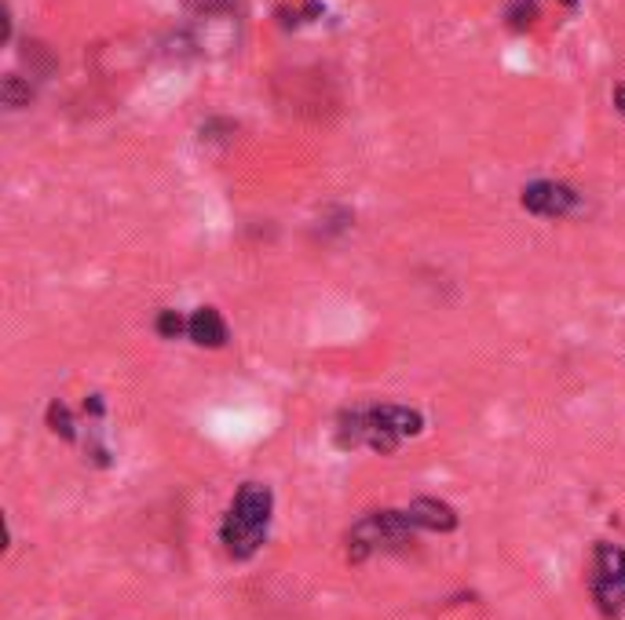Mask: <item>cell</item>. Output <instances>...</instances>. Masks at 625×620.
<instances>
[{
    "label": "cell",
    "instance_id": "cell-6",
    "mask_svg": "<svg viewBox=\"0 0 625 620\" xmlns=\"http://www.w3.org/2000/svg\"><path fill=\"white\" fill-rule=\"evenodd\" d=\"M406 514H410V522L417 530H429V533L457 530V511L446 500H435V497H417L410 508H406Z\"/></svg>",
    "mask_w": 625,
    "mask_h": 620
},
{
    "label": "cell",
    "instance_id": "cell-3",
    "mask_svg": "<svg viewBox=\"0 0 625 620\" xmlns=\"http://www.w3.org/2000/svg\"><path fill=\"white\" fill-rule=\"evenodd\" d=\"M413 533H421L417 525L410 522V514L402 511H370L351 525L348 537V562H366L373 551H388V548H399V544H410Z\"/></svg>",
    "mask_w": 625,
    "mask_h": 620
},
{
    "label": "cell",
    "instance_id": "cell-9",
    "mask_svg": "<svg viewBox=\"0 0 625 620\" xmlns=\"http://www.w3.org/2000/svg\"><path fill=\"white\" fill-rule=\"evenodd\" d=\"M48 427H51V435H59V438H67V441H74L77 438V424H74V413H70L67 405L59 402H51L48 405Z\"/></svg>",
    "mask_w": 625,
    "mask_h": 620
},
{
    "label": "cell",
    "instance_id": "cell-1",
    "mask_svg": "<svg viewBox=\"0 0 625 620\" xmlns=\"http://www.w3.org/2000/svg\"><path fill=\"white\" fill-rule=\"evenodd\" d=\"M424 416L410 405H356L344 409L337 420V446L359 449L366 446L373 453L392 457L406 438L421 435Z\"/></svg>",
    "mask_w": 625,
    "mask_h": 620
},
{
    "label": "cell",
    "instance_id": "cell-13",
    "mask_svg": "<svg viewBox=\"0 0 625 620\" xmlns=\"http://www.w3.org/2000/svg\"><path fill=\"white\" fill-rule=\"evenodd\" d=\"M564 4H578V0H564Z\"/></svg>",
    "mask_w": 625,
    "mask_h": 620
},
{
    "label": "cell",
    "instance_id": "cell-12",
    "mask_svg": "<svg viewBox=\"0 0 625 620\" xmlns=\"http://www.w3.org/2000/svg\"><path fill=\"white\" fill-rule=\"evenodd\" d=\"M614 107H618V110L625 113V81L618 84V88H614Z\"/></svg>",
    "mask_w": 625,
    "mask_h": 620
},
{
    "label": "cell",
    "instance_id": "cell-11",
    "mask_svg": "<svg viewBox=\"0 0 625 620\" xmlns=\"http://www.w3.org/2000/svg\"><path fill=\"white\" fill-rule=\"evenodd\" d=\"M158 332L165 336V340H176L180 332H187V321L176 311H161L158 314Z\"/></svg>",
    "mask_w": 625,
    "mask_h": 620
},
{
    "label": "cell",
    "instance_id": "cell-4",
    "mask_svg": "<svg viewBox=\"0 0 625 620\" xmlns=\"http://www.w3.org/2000/svg\"><path fill=\"white\" fill-rule=\"evenodd\" d=\"M589 592L603 617H618L625 609V551L614 544H597L589 566Z\"/></svg>",
    "mask_w": 625,
    "mask_h": 620
},
{
    "label": "cell",
    "instance_id": "cell-5",
    "mask_svg": "<svg viewBox=\"0 0 625 620\" xmlns=\"http://www.w3.org/2000/svg\"><path fill=\"white\" fill-rule=\"evenodd\" d=\"M519 205L527 208V212L534 216H545V219H556V216H567L578 208V194L570 191L564 183H549V180H538L524 186V194H519Z\"/></svg>",
    "mask_w": 625,
    "mask_h": 620
},
{
    "label": "cell",
    "instance_id": "cell-2",
    "mask_svg": "<svg viewBox=\"0 0 625 620\" xmlns=\"http://www.w3.org/2000/svg\"><path fill=\"white\" fill-rule=\"evenodd\" d=\"M271 511H275V493L264 482H245L238 486L231 508L220 522V544L235 562H245L264 548L271 530Z\"/></svg>",
    "mask_w": 625,
    "mask_h": 620
},
{
    "label": "cell",
    "instance_id": "cell-8",
    "mask_svg": "<svg viewBox=\"0 0 625 620\" xmlns=\"http://www.w3.org/2000/svg\"><path fill=\"white\" fill-rule=\"evenodd\" d=\"M0 99H4V107L23 110V107L34 102V84L23 81L19 73H8V77L0 81Z\"/></svg>",
    "mask_w": 625,
    "mask_h": 620
},
{
    "label": "cell",
    "instance_id": "cell-7",
    "mask_svg": "<svg viewBox=\"0 0 625 620\" xmlns=\"http://www.w3.org/2000/svg\"><path fill=\"white\" fill-rule=\"evenodd\" d=\"M187 336L197 347H224L227 343V321L220 318L216 307H197L187 321Z\"/></svg>",
    "mask_w": 625,
    "mask_h": 620
},
{
    "label": "cell",
    "instance_id": "cell-10",
    "mask_svg": "<svg viewBox=\"0 0 625 620\" xmlns=\"http://www.w3.org/2000/svg\"><path fill=\"white\" fill-rule=\"evenodd\" d=\"M534 19H538L534 0H513V4H508V26H513V29L534 26Z\"/></svg>",
    "mask_w": 625,
    "mask_h": 620
}]
</instances>
